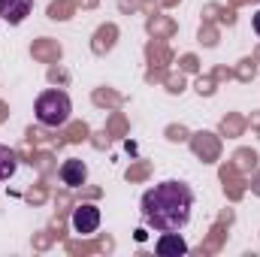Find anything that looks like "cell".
<instances>
[{
    "label": "cell",
    "mask_w": 260,
    "mask_h": 257,
    "mask_svg": "<svg viewBox=\"0 0 260 257\" xmlns=\"http://www.w3.org/2000/svg\"><path fill=\"white\" fill-rule=\"evenodd\" d=\"M194 191L185 182H160L142 194V218L157 233H182L191 224Z\"/></svg>",
    "instance_id": "obj_1"
},
{
    "label": "cell",
    "mask_w": 260,
    "mask_h": 257,
    "mask_svg": "<svg viewBox=\"0 0 260 257\" xmlns=\"http://www.w3.org/2000/svg\"><path fill=\"white\" fill-rule=\"evenodd\" d=\"M34 112H37L40 124H46V127H64L67 121H70V115H73V103H70L67 91L49 88V91H43L37 97Z\"/></svg>",
    "instance_id": "obj_2"
},
{
    "label": "cell",
    "mask_w": 260,
    "mask_h": 257,
    "mask_svg": "<svg viewBox=\"0 0 260 257\" xmlns=\"http://www.w3.org/2000/svg\"><path fill=\"white\" fill-rule=\"evenodd\" d=\"M97 227H100V209H97V206L85 203V206H79V209L73 212V230H76V233L88 236V233H94Z\"/></svg>",
    "instance_id": "obj_3"
},
{
    "label": "cell",
    "mask_w": 260,
    "mask_h": 257,
    "mask_svg": "<svg viewBox=\"0 0 260 257\" xmlns=\"http://www.w3.org/2000/svg\"><path fill=\"white\" fill-rule=\"evenodd\" d=\"M61 182H64L67 188H82V185L88 182V167H85V160L67 157L64 164H61Z\"/></svg>",
    "instance_id": "obj_4"
},
{
    "label": "cell",
    "mask_w": 260,
    "mask_h": 257,
    "mask_svg": "<svg viewBox=\"0 0 260 257\" xmlns=\"http://www.w3.org/2000/svg\"><path fill=\"white\" fill-rule=\"evenodd\" d=\"M34 9V0H0V18L6 24H21Z\"/></svg>",
    "instance_id": "obj_5"
},
{
    "label": "cell",
    "mask_w": 260,
    "mask_h": 257,
    "mask_svg": "<svg viewBox=\"0 0 260 257\" xmlns=\"http://www.w3.org/2000/svg\"><path fill=\"white\" fill-rule=\"evenodd\" d=\"M154 251L160 257H182L188 254V242L182 239V233H160L154 242Z\"/></svg>",
    "instance_id": "obj_6"
},
{
    "label": "cell",
    "mask_w": 260,
    "mask_h": 257,
    "mask_svg": "<svg viewBox=\"0 0 260 257\" xmlns=\"http://www.w3.org/2000/svg\"><path fill=\"white\" fill-rule=\"evenodd\" d=\"M15 170H18V154H15L9 145H3V142H0V182L12 179V176H15Z\"/></svg>",
    "instance_id": "obj_7"
},
{
    "label": "cell",
    "mask_w": 260,
    "mask_h": 257,
    "mask_svg": "<svg viewBox=\"0 0 260 257\" xmlns=\"http://www.w3.org/2000/svg\"><path fill=\"white\" fill-rule=\"evenodd\" d=\"M251 27H254V34L260 37V9L254 12V18H251Z\"/></svg>",
    "instance_id": "obj_8"
}]
</instances>
